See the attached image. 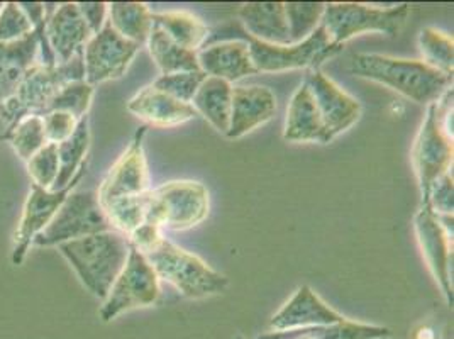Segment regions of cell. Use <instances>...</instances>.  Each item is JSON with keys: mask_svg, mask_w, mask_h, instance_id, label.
I'll use <instances>...</instances> for the list:
<instances>
[{"mask_svg": "<svg viewBox=\"0 0 454 339\" xmlns=\"http://www.w3.org/2000/svg\"><path fill=\"white\" fill-rule=\"evenodd\" d=\"M78 11L83 20L87 22L92 35H97L107 22L109 4L106 2H78Z\"/></svg>", "mask_w": 454, "mask_h": 339, "instance_id": "cell-38", "label": "cell"}, {"mask_svg": "<svg viewBox=\"0 0 454 339\" xmlns=\"http://www.w3.org/2000/svg\"><path fill=\"white\" fill-rule=\"evenodd\" d=\"M231 94L232 83L223 78L206 76L192 99V107L197 115H202L217 131L227 134L231 121Z\"/></svg>", "mask_w": 454, "mask_h": 339, "instance_id": "cell-24", "label": "cell"}, {"mask_svg": "<svg viewBox=\"0 0 454 339\" xmlns=\"http://www.w3.org/2000/svg\"><path fill=\"white\" fill-rule=\"evenodd\" d=\"M208 214V192L192 180L168 182L146 193V221L161 231H184L200 225Z\"/></svg>", "mask_w": 454, "mask_h": 339, "instance_id": "cell-6", "label": "cell"}, {"mask_svg": "<svg viewBox=\"0 0 454 339\" xmlns=\"http://www.w3.org/2000/svg\"><path fill=\"white\" fill-rule=\"evenodd\" d=\"M324 122V143H331L340 134L353 128L361 117L360 102L346 94L340 85H336L321 70H314L305 80Z\"/></svg>", "mask_w": 454, "mask_h": 339, "instance_id": "cell-15", "label": "cell"}, {"mask_svg": "<svg viewBox=\"0 0 454 339\" xmlns=\"http://www.w3.org/2000/svg\"><path fill=\"white\" fill-rule=\"evenodd\" d=\"M41 29L29 38L11 44H0V106L16 92L20 80L39 63Z\"/></svg>", "mask_w": 454, "mask_h": 339, "instance_id": "cell-21", "label": "cell"}, {"mask_svg": "<svg viewBox=\"0 0 454 339\" xmlns=\"http://www.w3.org/2000/svg\"><path fill=\"white\" fill-rule=\"evenodd\" d=\"M85 173H87V165L80 170L75 180L63 190H44L31 184V189H29L27 199H26L24 209H22L20 226L14 233L12 255H11L12 264L20 266L24 262L35 240L51 223L59 206L65 202L68 193L78 187V184Z\"/></svg>", "mask_w": 454, "mask_h": 339, "instance_id": "cell-12", "label": "cell"}, {"mask_svg": "<svg viewBox=\"0 0 454 339\" xmlns=\"http://www.w3.org/2000/svg\"><path fill=\"white\" fill-rule=\"evenodd\" d=\"M145 134L146 128L136 132L129 148L119 156L100 184V189L95 192L100 208L104 209L115 201L139 197L150 190L148 165L143 148Z\"/></svg>", "mask_w": 454, "mask_h": 339, "instance_id": "cell-13", "label": "cell"}, {"mask_svg": "<svg viewBox=\"0 0 454 339\" xmlns=\"http://www.w3.org/2000/svg\"><path fill=\"white\" fill-rule=\"evenodd\" d=\"M114 227L90 190H74L59 206L51 223L35 240L33 246H59L97 233L113 231Z\"/></svg>", "mask_w": 454, "mask_h": 339, "instance_id": "cell-7", "label": "cell"}, {"mask_svg": "<svg viewBox=\"0 0 454 339\" xmlns=\"http://www.w3.org/2000/svg\"><path fill=\"white\" fill-rule=\"evenodd\" d=\"M128 111L148 124L160 128L178 126L197 115L192 104L180 102L178 99L158 91L154 85H148L134 95L128 102Z\"/></svg>", "mask_w": 454, "mask_h": 339, "instance_id": "cell-20", "label": "cell"}, {"mask_svg": "<svg viewBox=\"0 0 454 339\" xmlns=\"http://www.w3.org/2000/svg\"><path fill=\"white\" fill-rule=\"evenodd\" d=\"M75 80H85L83 53L68 63L35 65L20 80L16 92L0 106L2 121L11 128L24 115H44L58 92Z\"/></svg>", "mask_w": 454, "mask_h": 339, "instance_id": "cell-4", "label": "cell"}, {"mask_svg": "<svg viewBox=\"0 0 454 339\" xmlns=\"http://www.w3.org/2000/svg\"><path fill=\"white\" fill-rule=\"evenodd\" d=\"M35 33V28L20 4L7 2L0 11V44H11L29 38Z\"/></svg>", "mask_w": 454, "mask_h": 339, "instance_id": "cell-34", "label": "cell"}, {"mask_svg": "<svg viewBox=\"0 0 454 339\" xmlns=\"http://www.w3.org/2000/svg\"><path fill=\"white\" fill-rule=\"evenodd\" d=\"M43 121H44L46 141L53 143V145H59L65 139H68L78 126L76 117H74L72 114L59 113V111L44 114Z\"/></svg>", "mask_w": 454, "mask_h": 339, "instance_id": "cell-37", "label": "cell"}, {"mask_svg": "<svg viewBox=\"0 0 454 339\" xmlns=\"http://www.w3.org/2000/svg\"><path fill=\"white\" fill-rule=\"evenodd\" d=\"M43 33L57 63H68L82 55L85 44L94 36L75 2L59 4L46 20Z\"/></svg>", "mask_w": 454, "mask_h": 339, "instance_id": "cell-16", "label": "cell"}, {"mask_svg": "<svg viewBox=\"0 0 454 339\" xmlns=\"http://www.w3.org/2000/svg\"><path fill=\"white\" fill-rule=\"evenodd\" d=\"M346 318L331 309L319 296L307 285L301 287L295 296L271 318L270 327L277 331H290L299 327H321L340 324Z\"/></svg>", "mask_w": 454, "mask_h": 339, "instance_id": "cell-18", "label": "cell"}, {"mask_svg": "<svg viewBox=\"0 0 454 339\" xmlns=\"http://www.w3.org/2000/svg\"><path fill=\"white\" fill-rule=\"evenodd\" d=\"M20 9L24 11V14L27 16V20H31L33 28L38 29L41 26L46 24V5L44 4H38V2H20Z\"/></svg>", "mask_w": 454, "mask_h": 339, "instance_id": "cell-39", "label": "cell"}, {"mask_svg": "<svg viewBox=\"0 0 454 339\" xmlns=\"http://www.w3.org/2000/svg\"><path fill=\"white\" fill-rule=\"evenodd\" d=\"M236 339H243V338H236Z\"/></svg>", "mask_w": 454, "mask_h": 339, "instance_id": "cell-41", "label": "cell"}, {"mask_svg": "<svg viewBox=\"0 0 454 339\" xmlns=\"http://www.w3.org/2000/svg\"><path fill=\"white\" fill-rule=\"evenodd\" d=\"M129 249L128 236L115 229L58 246V251L75 270L80 282L102 302L128 262Z\"/></svg>", "mask_w": 454, "mask_h": 339, "instance_id": "cell-1", "label": "cell"}, {"mask_svg": "<svg viewBox=\"0 0 454 339\" xmlns=\"http://www.w3.org/2000/svg\"><path fill=\"white\" fill-rule=\"evenodd\" d=\"M414 226L417 241L429 264V270L433 272L435 282L439 283L448 304L453 305V251L450 246V240L453 236L441 225L431 208L424 204L416 214Z\"/></svg>", "mask_w": 454, "mask_h": 339, "instance_id": "cell-14", "label": "cell"}, {"mask_svg": "<svg viewBox=\"0 0 454 339\" xmlns=\"http://www.w3.org/2000/svg\"><path fill=\"white\" fill-rule=\"evenodd\" d=\"M148 48L161 75H173L182 72H199V59L195 51H189L176 44L173 39L156 24H153Z\"/></svg>", "mask_w": 454, "mask_h": 339, "instance_id": "cell-26", "label": "cell"}, {"mask_svg": "<svg viewBox=\"0 0 454 339\" xmlns=\"http://www.w3.org/2000/svg\"><path fill=\"white\" fill-rule=\"evenodd\" d=\"M285 14L290 31V44L302 43L319 26L325 4L322 2H284Z\"/></svg>", "mask_w": 454, "mask_h": 339, "instance_id": "cell-31", "label": "cell"}, {"mask_svg": "<svg viewBox=\"0 0 454 339\" xmlns=\"http://www.w3.org/2000/svg\"><path fill=\"white\" fill-rule=\"evenodd\" d=\"M95 89L85 80H75L67 83L57 97L51 100L48 113L59 111V113L72 114L78 121L85 117L94 99ZM46 113V114H48Z\"/></svg>", "mask_w": 454, "mask_h": 339, "instance_id": "cell-32", "label": "cell"}, {"mask_svg": "<svg viewBox=\"0 0 454 339\" xmlns=\"http://www.w3.org/2000/svg\"><path fill=\"white\" fill-rule=\"evenodd\" d=\"M277 113V97L262 85H236L231 94L229 139H239L266 124Z\"/></svg>", "mask_w": 454, "mask_h": 339, "instance_id": "cell-17", "label": "cell"}, {"mask_svg": "<svg viewBox=\"0 0 454 339\" xmlns=\"http://www.w3.org/2000/svg\"><path fill=\"white\" fill-rule=\"evenodd\" d=\"M412 162L424 202L431 185L437 178L450 173L453 165V138L448 136L442 126V107L439 100L427 107L412 148Z\"/></svg>", "mask_w": 454, "mask_h": 339, "instance_id": "cell-9", "label": "cell"}, {"mask_svg": "<svg viewBox=\"0 0 454 339\" xmlns=\"http://www.w3.org/2000/svg\"><path fill=\"white\" fill-rule=\"evenodd\" d=\"M160 279L152 264L139 249L131 246L128 262L100 307V318L104 322H109L128 311L150 307L160 301Z\"/></svg>", "mask_w": 454, "mask_h": 339, "instance_id": "cell-8", "label": "cell"}, {"mask_svg": "<svg viewBox=\"0 0 454 339\" xmlns=\"http://www.w3.org/2000/svg\"><path fill=\"white\" fill-rule=\"evenodd\" d=\"M197 59L206 75L223 78L229 83L258 74L251 59L247 41H223L212 44L200 50Z\"/></svg>", "mask_w": 454, "mask_h": 339, "instance_id": "cell-19", "label": "cell"}, {"mask_svg": "<svg viewBox=\"0 0 454 339\" xmlns=\"http://www.w3.org/2000/svg\"><path fill=\"white\" fill-rule=\"evenodd\" d=\"M351 72L361 78L379 82L417 104H434L450 89L453 76L444 75L424 61L360 53L351 61Z\"/></svg>", "mask_w": 454, "mask_h": 339, "instance_id": "cell-2", "label": "cell"}, {"mask_svg": "<svg viewBox=\"0 0 454 339\" xmlns=\"http://www.w3.org/2000/svg\"><path fill=\"white\" fill-rule=\"evenodd\" d=\"M239 20L251 38L266 44H290L284 2H249L239 9Z\"/></svg>", "mask_w": 454, "mask_h": 339, "instance_id": "cell-23", "label": "cell"}, {"mask_svg": "<svg viewBox=\"0 0 454 339\" xmlns=\"http://www.w3.org/2000/svg\"><path fill=\"white\" fill-rule=\"evenodd\" d=\"M206 74L202 70L199 72H182V74H173V75H161L153 85L171 95L175 99H178L180 102L192 104L193 95L197 94L200 83L206 80Z\"/></svg>", "mask_w": 454, "mask_h": 339, "instance_id": "cell-35", "label": "cell"}, {"mask_svg": "<svg viewBox=\"0 0 454 339\" xmlns=\"http://www.w3.org/2000/svg\"><path fill=\"white\" fill-rule=\"evenodd\" d=\"M90 148V119L89 115L78 121L75 132L58 145V170L57 182L51 190L67 189L74 180L80 170L87 165V153Z\"/></svg>", "mask_w": 454, "mask_h": 339, "instance_id": "cell-25", "label": "cell"}, {"mask_svg": "<svg viewBox=\"0 0 454 339\" xmlns=\"http://www.w3.org/2000/svg\"><path fill=\"white\" fill-rule=\"evenodd\" d=\"M4 139L9 141L14 153L22 162H27L33 154H36L48 141L44 134V121L43 115L29 114L20 117L4 134Z\"/></svg>", "mask_w": 454, "mask_h": 339, "instance_id": "cell-29", "label": "cell"}, {"mask_svg": "<svg viewBox=\"0 0 454 339\" xmlns=\"http://www.w3.org/2000/svg\"><path fill=\"white\" fill-rule=\"evenodd\" d=\"M153 24L161 28L176 44L182 48L199 53V48L207 39V26L197 16L185 11H170V12H153Z\"/></svg>", "mask_w": 454, "mask_h": 339, "instance_id": "cell-28", "label": "cell"}, {"mask_svg": "<svg viewBox=\"0 0 454 339\" xmlns=\"http://www.w3.org/2000/svg\"><path fill=\"white\" fill-rule=\"evenodd\" d=\"M284 139L286 143H324V122L309 85L294 92L286 109Z\"/></svg>", "mask_w": 454, "mask_h": 339, "instance_id": "cell-22", "label": "cell"}, {"mask_svg": "<svg viewBox=\"0 0 454 339\" xmlns=\"http://www.w3.org/2000/svg\"><path fill=\"white\" fill-rule=\"evenodd\" d=\"M139 51V44L122 38L113 26H106L89 39L83 48V72L85 82L92 87L115 80L126 74L131 61Z\"/></svg>", "mask_w": 454, "mask_h": 339, "instance_id": "cell-11", "label": "cell"}, {"mask_svg": "<svg viewBox=\"0 0 454 339\" xmlns=\"http://www.w3.org/2000/svg\"><path fill=\"white\" fill-rule=\"evenodd\" d=\"M249 53L254 68L260 72H286L299 68H314L327 58L334 57L340 48L331 44L325 31L319 26L310 36L297 44H266L256 39H247Z\"/></svg>", "mask_w": 454, "mask_h": 339, "instance_id": "cell-10", "label": "cell"}, {"mask_svg": "<svg viewBox=\"0 0 454 339\" xmlns=\"http://www.w3.org/2000/svg\"><path fill=\"white\" fill-rule=\"evenodd\" d=\"M152 14L150 7L143 2H113L109 4L107 22L122 38L141 46L148 41L152 31Z\"/></svg>", "mask_w": 454, "mask_h": 339, "instance_id": "cell-27", "label": "cell"}, {"mask_svg": "<svg viewBox=\"0 0 454 339\" xmlns=\"http://www.w3.org/2000/svg\"><path fill=\"white\" fill-rule=\"evenodd\" d=\"M27 173L33 180V185H38L41 189L51 190L57 182L58 170V145L46 143L41 150L33 154L27 162Z\"/></svg>", "mask_w": 454, "mask_h": 339, "instance_id": "cell-33", "label": "cell"}, {"mask_svg": "<svg viewBox=\"0 0 454 339\" xmlns=\"http://www.w3.org/2000/svg\"><path fill=\"white\" fill-rule=\"evenodd\" d=\"M2 9H4V4H2V2H0V11H2Z\"/></svg>", "mask_w": 454, "mask_h": 339, "instance_id": "cell-40", "label": "cell"}, {"mask_svg": "<svg viewBox=\"0 0 454 339\" xmlns=\"http://www.w3.org/2000/svg\"><path fill=\"white\" fill-rule=\"evenodd\" d=\"M409 18V5L379 9L356 2L325 4L321 26L331 44L342 48L346 41L364 33L397 36Z\"/></svg>", "mask_w": 454, "mask_h": 339, "instance_id": "cell-5", "label": "cell"}, {"mask_svg": "<svg viewBox=\"0 0 454 339\" xmlns=\"http://www.w3.org/2000/svg\"><path fill=\"white\" fill-rule=\"evenodd\" d=\"M160 280L171 283L187 299H204L224 294L229 280L204 260L161 238L143 253Z\"/></svg>", "mask_w": 454, "mask_h": 339, "instance_id": "cell-3", "label": "cell"}, {"mask_svg": "<svg viewBox=\"0 0 454 339\" xmlns=\"http://www.w3.org/2000/svg\"><path fill=\"white\" fill-rule=\"evenodd\" d=\"M419 48L422 61L444 75L453 76L454 43L451 36L434 28H424L419 35Z\"/></svg>", "mask_w": 454, "mask_h": 339, "instance_id": "cell-30", "label": "cell"}, {"mask_svg": "<svg viewBox=\"0 0 454 339\" xmlns=\"http://www.w3.org/2000/svg\"><path fill=\"white\" fill-rule=\"evenodd\" d=\"M422 204L429 206L437 217H453V177H451V173H446L435 180Z\"/></svg>", "mask_w": 454, "mask_h": 339, "instance_id": "cell-36", "label": "cell"}]
</instances>
